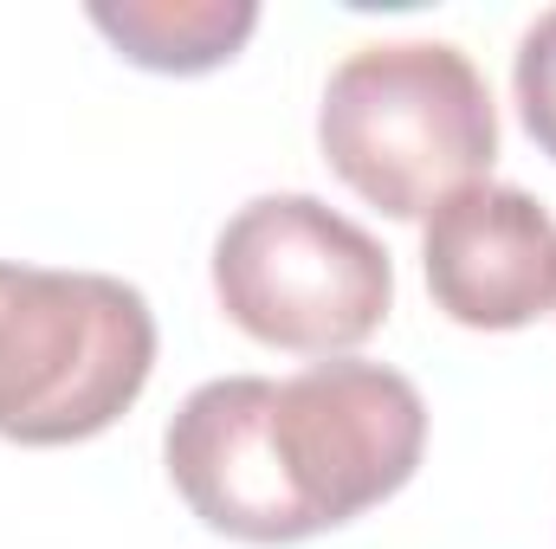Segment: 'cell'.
I'll use <instances>...</instances> for the list:
<instances>
[{
	"instance_id": "cell-1",
	"label": "cell",
	"mask_w": 556,
	"mask_h": 549,
	"mask_svg": "<svg viewBox=\"0 0 556 549\" xmlns=\"http://www.w3.org/2000/svg\"><path fill=\"white\" fill-rule=\"evenodd\" d=\"M427 401L363 356H330L298 375L201 382L162 433V465L181 505L233 544H304L389 505L420 472Z\"/></svg>"
},
{
	"instance_id": "cell-2",
	"label": "cell",
	"mask_w": 556,
	"mask_h": 549,
	"mask_svg": "<svg viewBox=\"0 0 556 549\" xmlns=\"http://www.w3.org/2000/svg\"><path fill=\"white\" fill-rule=\"evenodd\" d=\"M330 175L389 220H427L498 162V104L485 72L446 39L356 46L317 104Z\"/></svg>"
},
{
	"instance_id": "cell-3",
	"label": "cell",
	"mask_w": 556,
	"mask_h": 549,
	"mask_svg": "<svg viewBox=\"0 0 556 549\" xmlns=\"http://www.w3.org/2000/svg\"><path fill=\"white\" fill-rule=\"evenodd\" d=\"M149 369L155 310L137 284L0 259V439H98L137 408Z\"/></svg>"
},
{
	"instance_id": "cell-4",
	"label": "cell",
	"mask_w": 556,
	"mask_h": 549,
	"mask_svg": "<svg viewBox=\"0 0 556 549\" xmlns=\"http://www.w3.org/2000/svg\"><path fill=\"white\" fill-rule=\"evenodd\" d=\"M214 297L253 343L330 362L389 323L395 259L317 194H260L214 240Z\"/></svg>"
},
{
	"instance_id": "cell-5",
	"label": "cell",
	"mask_w": 556,
	"mask_h": 549,
	"mask_svg": "<svg viewBox=\"0 0 556 549\" xmlns=\"http://www.w3.org/2000/svg\"><path fill=\"white\" fill-rule=\"evenodd\" d=\"M420 266L459 330H525L556 310V220L505 181H472L427 214Z\"/></svg>"
},
{
	"instance_id": "cell-6",
	"label": "cell",
	"mask_w": 556,
	"mask_h": 549,
	"mask_svg": "<svg viewBox=\"0 0 556 549\" xmlns=\"http://www.w3.org/2000/svg\"><path fill=\"white\" fill-rule=\"evenodd\" d=\"M85 20L142 72L162 78H201L240 59V46L260 26L253 0H91Z\"/></svg>"
},
{
	"instance_id": "cell-7",
	"label": "cell",
	"mask_w": 556,
	"mask_h": 549,
	"mask_svg": "<svg viewBox=\"0 0 556 549\" xmlns=\"http://www.w3.org/2000/svg\"><path fill=\"white\" fill-rule=\"evenodd\" d=\"M511 98H518V124L556 162V7L538 13L518 39L511 59Z\"/></svg>"
}]
</instances>
